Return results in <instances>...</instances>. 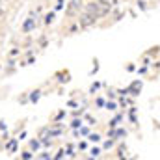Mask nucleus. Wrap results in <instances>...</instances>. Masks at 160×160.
<instances>
[{"mask_svg":"<svg viewBox=\"0 0 160 160\" xmlns=\"http://www.w3.org/2000/svg\"><path fill=\"white\" fill-rule=\"evenodd\" d=\"M108 11V8L104 6V8H101V2L99 4H95V2H89V4H86V13H89V15H93L95 19H99L101 15H104Z\"/></svg>","mask_w":160,"mask_h":160,"instance_id":"nucleus-1","label":"nucleus"},{"mask_svg":"<svg viewBox=\"0 0 160 160\" xmlns=\"http://www.w3.org/2000/svg\"><path fill=\"white\" fill-rule=\"evenodd\" d=\"M95 21H97V19H95L93 15H89V13H84V15L80 17V26L88 28V26H91V24H93Z\"/></svg>","mask_w":160,"mask_h":160,"instance_id":"nucleus-2","label":"nucleus"},{"mask_svg":"<svg viewBox=\"0 0 160 160\" xmlns=\"http://www.w3.org/2000/svg\"><path fill=\"white\" fill-rule=\"evenodd\" d=\"M78 6H80L78 0H73V2H71V6L67 8V13H69V15H73V13L77 11V8H78Z\"/></svg>","mask_w":160,"mask_h":160,"instance_id":"nucleus-3","label":"nucleus"},{"mask_svg":"<svg viewBox=\"0 0 160 160\" xmlns=\"http://www.w3.org/2000/svg\"><path fill=\"white\" fill-rule=\"evenodd\" d=\"M130 89H132V91H140V89H142V84H140V82H134Z\"/></svg>","mask_w":160,"mask_h":160,"instance_id":"nucleus-4","label":"nucleus"},{"mask_svg":"<svg viewBox=\"0 0 160 160\" xmlns=\"http://www.w3.org/2000/svg\"><path fill=\"white\" fill-rule=\"evenodd\" d=\"M97 2H101L102 6H112L114 4V0H97Z\"/></svg>","mask_w":160,"mask_h":160,"instance_id":"nucleus-5","label":"nucleus"},{"mask_svg":"<svg viewBox=\"0 0 160 160\" xmlns=\"http://www.w3.org/2000/svg\"><path fill=\"white\" fill-rule=\"evenodd\" d=\"M15 147H17V143H15V142H9V145H8V149H9V151H15Z\"/></svg>","mask_w":160,"mask_h":160,"instance_id":"nucleus-6","label":"nucleus"},{"mask_svg":"<svg viewBox=\"0 0 160 160\" xmlns=\"http://www.w3.org/2000/svg\"><path fill=\"white\" fill-rule=\"evenodd\" d=\"M0 17H4V9L2 8H0Z\"/></svg>","mask_w":160,"mask_h":160,"instance_id":"nucleus-7","label":"nucleus"}]
</instances>
